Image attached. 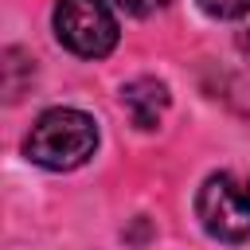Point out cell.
I'll return each instance as SVG.
<instances>
[{"instance_id":"1","label":"cell","mask_w":250,"mask_h":250,"mask_svg":"<svg viewBox=\"0 0 250 250\" xmlns=\"http://www.w3.org/2000/svg\"><path fill=\"white\" fill-rule=\"evenodd\" d=\"M94 148H98V121L70 105L39 113V121L31 125V133L23 141L27 160L39 168H51V172H70V168L86 164L94 156Z\"/></svg>"},{"instance_id":"2","label":"cell","mask_w":250,"mask_h":250,"mask_svg":"<svg viewBox=\"0 0 250 250\" xmlns=\"http://www.w3.org/2000/svg\"><path fill=\"white\" fill-rule=\"evenodd\" d=\"M195 215L211 238L242 242L250 238V176L215 172L195 195Z\"/></svg>"},{"instance_id":"3","label":"cell","mask_w":250,"mask_h":250,"mask_svg":"<svg viewBox=\"0 0 250 250\" xmlns=\"http://www.w3.org/2000/svg\"><path fill=\"white\" fill-rule=\"evenodd\" d=\"M55 35L66 51L82 59H105L117 47V20L105 0H59Z\"/></svg>"},{"instance_id":"4","label":"cell","mask_w":250,"mask_h":250,"mask_svg":"<svg viewBox=\"0 0 250 250\" xmlns=\"http://www.w3.org/2000/svg\"><path fill=\"white\" fill-rule=\"evenodd\" d=\"M121 105H125V113L133 117L137 129H156L164 109H168V86L156 82V78H137L121 90Z\"/></svg>"},{"instance_id":"5","label":"cell","mask_w":250,"mask_h":250,"mask_svg":"<svg viewBox=\"0 0 250 250\" xmlns=\"http://www.w3.org/2000/svg\"><path fill=\"white\" fill-rule=\"evenodd\" d=\"M199 8L215 20H238L250 12V0H199Z\"/></svg>"},{"instance_id":"6","label":"cell","mask_w":250,"mask_h":250,"mask_svg":"<svg viewBox=\"0 0 250 250\" xmlns=\"http://www.w3.org/2000/svg\"><path fill=\"white\" fill-rule=\"evenodd\" d=\"M121 12H129V16H152L156 8H164L168 0H113Z\"/></svg>"}]
</instances>
